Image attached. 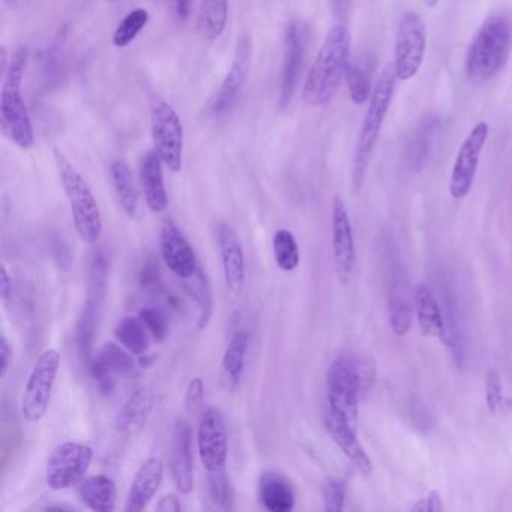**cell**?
<instances>
[{
	"label": "cell",
	"instance_id": "6da1fadb",
	"mask_svg": "<svg viewBox=\"0 0 512 512\" xmlns=\"http://www.w3.org/2000/svg\"><path fill=\"white\" fill-rule=\"evenodd\" d=\"M350 46L346 26H334L328 32L302 88V101L308 107H325L334 100L350 65Z\"/></svg>",
	"mask_w": 512,
	"mask_h": 512
},
{
	"label": "cell",
	"instance_id": "7a4b0ae2",
	"mask_svg": "<svg viewBox=\"0 0 512 512\" xmlns=\"http://www.w3.org/2000/svg\"><path fill=\"white\" fill-rule=\"evenodd\" d=\"M512 49V19L496 13L482 23L466 55L467 79L473 85L493 80L508 62Z\"/></svg>",
	"mask_w": 512,
	"mask_h": 512
},
{
	"label": "cell",
	"instance_id": "3957f363",
	"mask_svg": "<svg viewBox=\"0 0 512 512\" xmlns=\"http://www.w3.org/2000/svg\"><path fill=\"white\" fill-rule=\"evenodd\" d=\"M397 80L398 77L397 73H395L394 65H386L385 70L382 71L379 80L376 82V86L373 88V94H371L367 112H365L364 122H362L361 131H359L355 154H353V193H358L361 190L362 184H364L368 163H370L371 154H373L374 146H376L377 140H379L383 122H385L389 107H391Z\"/></svg>",
	"mask_w": 512,
	"mask_h": 512
},
{
	"label": "cell",
	"instance_id": "277c9868",
	"mask_svg": "<svg viewBox=\"0 0 512 512\" xmlns=\"http://www.w3.org/2000/svg\"><path fill=\"white\" fill-rule=\"evenodd\" d=\"M28 49L22 47L11 59L0 95V125L5 136L20 149L34 146L35 134L28 107L23 100L22 85L28 67Z\"/></svg>",
	"mask_w": 512,
	"mask_h": 512
},
{
	"label": "cell",
	"instance_id": "5b68a950",
	"mask_svg": "<svg viewBox=\"0 0 512 512\" xmlns=\"http://www.w3.org/2000/svg\"><path fill=\"white\" fill-rule=\"evenodd\" d=\"M373 379V368L364 362L352 356H338L326 373V407L356 425L361 395Z\"/></svg>",
	"mask_w": 512,
	"mask_h": 512
},
{
	"label": "cell",
	"instance_id": "8992f818",
	"mask_svg": "<svg viewBox=\"0 0 512 512\" xmlns=\"http://www.w3.org/2000/svg\"><path fill=\"white\" fill-rule=\"evenodd\" d=\"M53 155L61 176L62 187L70 203L76 232L88 244H97L103 233V215L97 199L86 179L80 175L79 170L68 161V158L59 149H55Z\"/></svg>",
	"mask_w": 512,
	"mask_h": 512
},
{
	"label": "cell",
	"instance_id": "52a82bcc",
	"mask_svg": "<svg viewBox=\"0 0 512 512\" xmlns=\"http://www.w3.org/2000/svg\"><path fill=\"white\" fill-rule=\"evenodd\" d=\"M59 367H61V353L55 349L41 353L40 358L35 362L22 398V416L25 421L38 422L46 416L52 401Z\"/></svg>",
	"mask_w": 512,
	"mask_h": 512
},
{
	"label": "cell",
	"instance_id": "ba28073f",
	"mask_svg": "<svg viewBox=\"0 0 512 512\" xmlns=\"http://www.w3.org/2000/svg\"><path fill=\"white\" fill-rule=\"evenodd\" d=\"M427 50V28L418 13L407 11L398 22L394 67L398 80L409 82L421 71Z\"/></svg>",
	"mask_w": 512,
	"mask_h": 512
},
{
	"label": "cell",
	"instance_id": "9c48e42d",
	"mask_svg": "<svg viewBox=\"0 0 512 512\" xmlns=\"http://www.w3.org/2000/svg\"><path fill=\"white\" fill-rule=\"evenodd\" d=\"M151 124L155 151L167 169L179 172L184 158V127L181 118L170 104L157 98L152 103Z\"/></svg>",
	"mask_w": 512,
	"mask_h": 512
},
{
	"label": "cell",
	"instance_id": "30bf717a",
	"mask_svg": "<svg viewBox=\"0 0 512 512\" xmlns=\"http://www.w3.org/2000/svg\"><path fill=\"white\" fill-rule=\"evenodd\" d=\"M94 451L80 442H64L52 452L46 466V482L61 491L79 485L91 467Z\"/></svg>",
	"mask_w": 512,
	"mask_h": 512
},
{
	"label": "cell",
	"instance_id": "8fae6325",
	"mask_svg": "<svg viewBox=\"0 0 512 512\" xmlns=\"http://www.w3.org/2000/svg\"><path fill=\"white\" fill-rule=\"evenodd\" d=\"M490 134L487 122H478L467 134L455 158L449 178V194L454 200H463L472 190L478 172L479 160Z\"/></svg>",
	"mask_w": 512,
	"mask_h": 512
},
{
	"label": "cell",
	"instance_id": "7c38bea8",
	"mask_svg": "<svg viewBox=\"0 0 512 512\" xmlns=\"http://www.w3.org/2000/svg\"><path fill=\"white\" fill-rule=\"evenodd\" d=\"M197 449L200 463L206 472H218L226 469L229 455V434L223 413L215 407H209L202 413L197 428Z\"/></svg>",
	"mask_w": 512,
	"mask_h": 512
},
{
	"label": "cell",
	"instance_id": "4fadbf2b",
	"mask_svg": "<svg viewBox=\"0 0 512 512\" xmlns=\"http://www.w3.org/2000/svg\"><path fill=\"white\" fill-rule=\"evenodd\" d=\"M332 256L338 281L347 286L355 274L356 250L349 212L341 196H335L332 205Z\"/></svg>",
	"mask_w": 512,
	"mask_h": 512
},
{
	"label": "cell",
	"instance_id": "5bb4252c",
	"mask_svg": "<svg viewBox=\"0 0 512 512\" xmlns=\"http://www.w3.org/2000/svg\"><path fill=\"white\" fill-rule=\"evenodd\" d=\"M307 53V31L299 22L287 26L284 38L283 73H281V107L286 109L292 103L304 68Z\"/></svg>",
	"mask_w": 512,
	"mask_h": 512
},
{
	"label": "cell",
	"instance_id": "9a60e30c",
	"mask_svg": "<svg viewBox=\"0 0 512 512\" xmlns=\"http://www.w3.org/2000/svg\"><path fill=\"white\" fill-rule=\"evenodd\" d=\"M251 56H253V46L251 40L244 35L239 38L236 44L235 56H233L232 67L229 73L224 77L221 83L220 91L212 103V113L214 115H223L227 110L232 109L233 104L238 101L245 83H247L248 74L251 70Z\"/></svg>",
	"mask_w": 512,
	"mask_h": 512
},
{
	"label": "cell",
	"instance_id": "2e32d148",
	"mask_svg": "<svg viewBox=\"0 0 512 512\" xmlns=\"http://www.w3.org/2000/svg\"><path fill=\"white\" fill-rule=\"evenodd\" d=\"M160 251L167 268L181 280L193 277L199 269L193 245L173 221H166L161 229Z\"/></svg>",
	"mask_w": 512,
	"mask_h": 512
},
{
	"label": "cell",
	"instance_id": "e0dca14e",
	"mask_svg": "<svg viewBox=\"0 0 512 512\" xmlns=\"http://www.w3.org/2000/svg\"><path fill=\"white\" fill-rule=\"evenodd\" d=\"M325 427L335 445L359 473L368 478L373 473V461L356 433V425L326 407Z\"/></svg>",
	"mask_w": 512,
	"mask_h": 512
},
{
	"label": "cell",
	"instance_id": "ac0fdd59",
	"mask_svg": "<svg viewBox=\"0 0 512 512\" xmlns=\"http://www.w3.org/2000/svg\"><path fill=\"white\" fill-rule=\"evenodd\" d=\"M134 368L133 356L115 343H107L91 359V374L101 394L112 395L116 379L127 376Z\"/></svg>",
	"mask_w": 512,
	"mask_h": 512
},
{
	"label": "cell",
	"instance_id": "d6986e66",
	"mask_svg": "<svg viewBox=\"0 0 512 512\" xmlns=\"http://www.w3.org/2000/svg\"><path fill=\"white\" fill-rule=\"evenodd\" d=\"M218 245H220L221 265H223L224 281L233 295L244 290L247 280L244 248L239 241L238 233L229 224L218 227Z\"/></svg>",
	"mask_w": 512,
	"mask_h": 512
},
{
	"label": "cell",
	"instance_id": "ffe728a7",
	"mask_svg": "<svg viewBox=\"0 0 512 512\" xmlns=\"http://www.w3.org/2000/svg\"><path fill=\"white\" fill-rule=\"evenodd\" d=\"M170 472L176 488L182 494H190L194 488L193 448H191L190 425L184 419L176 421L173 430Z\"/></svg>",
	"mask_w": 512,
	"mask_h": 512
},
{
	"label": "cell",
	"instance_id": "44dd1931",
	"mask_svg": "<svg viewBox=\"0 0 512 512\" xmlns=\"http://www.w3.org/2000/svg\"><path fill=\"white\" fill-rule=\"evenodd\" d=\"M164 479V463L161 458L152 457L137 470L133 484L128 491L127 512H142L151 503Z\"/></svg>",
	"mask_w": 512,
	"mask_h": 512
},
{
	"label": "cell",
	"instance_id": "7402d4cb",
	"mask_svg": "<svg viewBox=\"0 0 512 512\" xmlns=\"http://www.w3.org/2000/svg\"><path fill=\"white\" fill-rule=\"evenodd\" d=\"M413 304H415L416 322H418L422 335L445 340L446 332H448V319H446V314L443 313L433 290L424 284L416 287Z\"/></svg>",
	"mask_w": 512,
	"mask_h": 512
},
{
	"label": "cell",
	"instance_id": "603a6c76",
	"mask_svg": "<svg viewBox=\"0 0 512 512\" xmlns=\"http://www.w3.org/2000/svg\"><path fill=\"white\" fill-rule=\"evenodd\" d=\"M163 166L164 163L157 151H149L143 157L142 166H140V182H142L146 203L149 209L157 214L166 211L169 205V197L164 185Z\"/></svg>",
	"mask_w": 512,
	"mask_h": 512
},
{
	"label": "cell",
	"instance_id": "cb8c5ba5",
	"mask_svg": "<svg viewBox=\"0 0 512 512\" xmlns=\"http://www.w3.org/2000/svg\"><path fill=\"white\" fill-rule=\"evenodd\" d=\"M154 407V392L139 388L125 401L116 418V430L124 436H136L145 428Z\"/></svg>",
	"mask_w": 512,
	"mask_h": 512
},
{
	"label": "cell",
	"instance_id": "d4e9b609",
	"mask_svg": "<svg viewBox=\"0 0 512 512\" xmlns=\"http://www.w3.org/2000/svg\"><path fill=\"white\" fill-rule=\"evenodd\" d=\"M250 334L245 329H239L233 334L220 367V385L224 391L232 392L238 388L244 376L245 361H247Z\"/></svg>",
	"mask_w": 512,
	"mask_h": 512
},
{
	"label": "cell",
	"instance_id": "484cf974",
	"mask_svg": "<svg viewBox=\"0 0 512 512\" xmlns=\"http://www.w3.org/2000/svg\"><path fill=\"white\" fill-rule=\"evenodd\" d=\"M259 497L269 512H290L295 508V491L290 482L277 472L263 473L259 482Z\"/></svg>",
	"mask_w": 512,
	"mask_h": 512
},
{
	"label": "cell",
	"instance_id": "4316f807",
	"mask_svg": "<svg viewBox=\"0 0 512 512\" xmlns=\"http://www.w3.org/2000/svg\"><path fill=\"white\" fill-rule=\"evenodd\" d=\"M80 500L92 511L112 512L116 509L118 490L115 481L106 475L89 476L79 484Z\"/></svg>",
	"mask_w": 512,
	"mask_h": 512
},
{
	"label": "cell",
	"instance_id": "83f0119b",
	"mask_svg": "<svg viewBox=\"0 0 512 512\" xmlns=\"http://www.w3.org/2000/svg\"><path fill=\"white\" fill-rule=\"evenodd\" d=\"M389 325L397 337H404L412 328V305L409 301L406 283L398 272L392 275L391 293H389Z\"/></svg>",
	"mask_w": 512,
	"mask_h": 512
},
{
	"label": "cell",
	"instance_id": "f1b7e54d",
	"mask_svg": "<svg viewBox=\"0 0 512 512\" xmlns=\"http://www.w3.org/2000/svg\"><path fill=\"white\" fill-rule=\"evenodd\" d=\"M229 0H202L197 14V32L203 40L215 41L226 31Z\"/></svg>",
	"mask_w": 512,
	"mask_h": 512
},
{
	"label": "cell",
	"instance_id": "f546056e",
	"mask_svg": "<svg viewBox=\"0 0 512 512\" xmlns=\"http://www.w3.org/2000/svg\"><path fill=\"white\" fill-rule=\"evenodd\" d=\"M110 173H112L113 187L122 211L130 218L136 217L139 209V193H137L130 167L124 161H113Z\"/></svg>",
	"mask_w": 512,
	"mask_h": 512
},
{
	"label": "cell",
	"instance_id": "4dcf8cb0",
	"mask_svg": "<svg viewBox=\"0 0 512 512\" xmlns=\"http://www.w3.org/2000/svg\"><path fill=\"white\" fill-rule=\"evenodd\" d=\"M185 289L190 293L191 298L196 301L199 307V320H197V329L205 331L211 323L212 314H214V295H212L211 283L208 275L202 269H197L193 277L187 278Z\"/></svg>",
	"mask_w": 512,
	"mask_h": 512
},
{
	"label": "cell",
	"instance_id": "1f68e13d",
	"mask_svg": "<svg viewBox=\"0 0 512 512\" xmlns=\"http://www.w3.org/2000/svg\"><path fill=\"white\" fill-rule=\"evenodd\" d=\"M116 338L131 355L143 356L151 346V334L140 317L127 316L116 325Z\"/></svg>",
	"mask_w": 512,
	"mask_h": 512
},
{
	"label": "cell",
	"instance_id": "d6a6232c",
	"mask_svg": "<svg viewBox=\"0 0 512 512\" xmlns=\"http://www.w3.org/2000/svg\"><path fill=\"white\" fill-rule=\"evenodd\" d=\"M437 130V121L422 122L421 127L413 133L407 142L406 161L407 166L413 172H419L424 167L425 161L430 155L431 142L434 139V133Z\"/></svg>",
	"mask_w": 512,
	"mask_h": 512
},
{
	"label": "cell",
	"instance_id": "836d02e7",
	"mask_svg": "<svg viewBox=\"0 0 512 512\" xmlns=\"http://www.w3.org/2000/svg\"><path fill=\"white\" fill-rule=\"evenodd\" d=\"M272 248H274L275 262L281 271L293 272L298 269L301 263V251L295 235L290 230H277L272 239Z\"/></svg>",
	"mask_w": 512,
	"mask_h": 512
},
{
	"label": "cell",
	"instance_id": "e575fe53",
	"mask_svg": "<svg viewBox=\"0 0 512 512\" xmlns=\"http://www.w3.org/2000/svg\"><path fill=\"white\" fill-rule=\"evenodd\" d=\"M208 493L215 508L221 511L235 508V491L226 469L208 473Z\"/></svg>",
	"mask_w": 512,
	"mask_h": 512
},
{
	"label": "cell",
	"instance_id": "d590c367",
	"mask_svg": "<svg viewBox=\"0 0 512 512\" xmlns=\"http://www.w3.org/2000/svg\"><path fill=\"white\" fill-rule=\"evenodd\" d=\"M149 22V13L143 8H137V10L131 11L116 28L115 35H113V44L118 49H125L130 46L140 32L146 28Z\"/></svg>",
	"mask_w": 512,
	"mask_h": 512
},
{
	"label": "cell",
	"instance_id": "8d00e7d4",
	"mask_svg": "<svg viewBox=\"0 0 512 512\" xmlns=\"http://www.w3.org/2000/svg\"><path fill=\"white\" fill-rule=\"evenodd\" d=\"M94 296L89 299L88 304L83 308L82 317H80L79 326H77V343H79L80 355L85 359H88L91 355L95 328H97L98 298L95 299Z\"/></svg>",
	"mask_w": 512,
	"mask_h": 512
},
{
	"label": "cell",
	"instance_id": "74e56055",
	"mask_svg": "<svg viewBox=\"0 0 512 512\" xmlns=\"http://www.w3.org/2000/svg\"><path fill=\"white\" fill-rule=\"evenodd\" d=\"M346 82L350 98H352L356 106H362V104L370 101L373 91H371L370 79H368L367 73H365L361 65H349L346 73Z\"/></svg>",
	"mask_w": 512,
	"mask_h": 512
},
{
	"label": "cell",
	"instance_id": "f35d334b",
	"mask_svg": "<svg viewBox=\"0 0 512 512\" xmlns=\"http://www.w3.org/2000/svg\"><path fill=\"white\" fill-rule=\"evenodd\" d=\"M506 403L508 401H506L505 394H503L500 374L497 371H490L487 380H485V404H487V409L496 415V413L503 412Z\"/></svg>",
	"mask_w": 512,
	"mask_h": 512
},
{
	"label": "cell",
	"instance_id": "ab89813d",
	"mask_svg": "<svg viewBox=\"0 0 512 512\" xmlns=\"http://www.w3.org/2000/svg\"><path fill=\"white\" fill-rule=\"evenodd\" d=\"M140 320L145 323L149 334L157 341H163L169 332L166 314L157 307H143L139 313Z\"/></svg>",
	"mask_w": 512,
	"mask_h": 512
},
{
	"label": "cell",
	"instance_id": "60d3db41",
	"mask_svg": "<svg viewBox=\"0 0 512 512\" xmlns=\"http://www.w3.org/2000/svg\"><path fill=\"white\" fill-rule=\"evenodd\" d=\"M323 499L326 511L340 512L346 500V484L340 479H328L323 487Z\"/></svg>",
	"mask_w": 512,
	"mask_h": 512
},
{
	"label": "cell",
	"instance_id": "b9f144b4",
	"mask_svg": "<svg viewBox=\"0 0 512 512\" xmlns=\"http://www.w3.org/2000/svg\"><path fill=\"white\" fill-rule=\"evenodd\" d=\"M205 398V382L202 377H194L185 389V407L188 412H196L203 404Z\"/></svg>",
	"mask_w": 512,
	"mask_h": 512
},
{
	"label": "cell",
	"instance_id": "7bdbcfd3",
	"mask_svg": "<svg viewBox=\"0 0 512 512\" xmlns=\"http://www.w3.org/2000/svg\"><path fill=\"white\" fill-rule=\"evenodd\" d=\"M410 511L418 512H443L445 506H443L442 494L439 491L433 490L427 494V496L419 499L415 505L410 508Z\"/></svg>",
	"mask_w": 512,
	"mask_h": 512
},
{
	"label": "cell",
	"instance_id": "ee69618b",
	"mask_svg": "<svg viewBox=\"0 0 512 512\" xmlns=\"http://www.w3.org/2000/svg\"><path fill=\"white\" fill-rule=\"evenodd\" d=\"M0 356H2V365H0V377L5 379L10 373L11 362H13V347L5 335L0 338Z\"/></svg>",
	"mask_w": 512,
	"mask_h": 512
},
{
	"label": "cell",
	"instance_id": "f6af8a7d",
	"mask_svg": "<svg viewBox=\"0 0 512 512\" xmlns=\"http://www.w3.org/2000/svg\"><path fill=\"white\" fill-rule=\"evenodd\" d=\"M158 512H181L182 503L176 494H166L161 497L160 502L157 505Z\"/></svg>",
	"mask_w": 512,
	"mask_h": 512
},
{
	"label": "cell",
	"instance_id": "bcb514c9",
	"mask_svg": "<svg viewBox=\"0 0 512 512\" xmlns=\"http://www.w3.org/2000/svg\"><path fill=\"white\" fill-rule=\"evenodd\" d=\"M0 293H2L4 301H8L11 298V293H13V281H11L5 266H2V272H0Z\"/></svg>",
	"mask_w": 512,
	"mask_h": 512
},
{
	"label": "cell",
	"instance_id": "7dc6e473",
	"mask_svg": "<svg viewBox=\"0 0 512 512\" xmlns=\"http://www.w3.org/2000/svg\"><path fill=\"white\" fill-rule=\"evenodd\" d=\"M175 7L179 20H187L190 14V0H175Z\"/></svg>",
	"mask_w": 512,
	"mask_h": 512
},
{
	"label": "cell",
	"instance_id": "c3c4849f",
	"mask_svg": "<svg viewBox=\"0 0 512 512\" xmlns=\"http://www.w3.org/2000/svg\"><path fill=\"white\" fill-rule=\"evenodd\" d=\"M424 4L427 5L428 8H436L437 5L440 4V0H424Z\"/></svg>",
	"mask_w": 512,
	"mask_h": 512
}]
</instances>
